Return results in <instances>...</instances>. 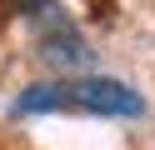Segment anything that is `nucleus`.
<instances>
[{
  "mask_svg": "<svg viewBox=\"0 0 155 150\" xmlns=\"http://www.w3.org/2000/svg\"><path fill=\"white\" fill-rule=\"evenodd\" d=\"M20 115H45V110H85V115H140L145 100L125 80L110 75H75V80H45L30 85L15 100Z\"/></svg>",
  "mask_w": 155,
  "mask_h": 150,
  "instance_id": "obj_1",
  "label": "nucleus"
},
{
  "mask_svg": "<svg viewBox=\"0 0 155 150\" xmlns=\"http://www.w3.org/2000/svg\"><path fill=\"white\" fill-rule=\"evenodd\" d=\"M55 0H10V10H20L25 20H35V15H45V10H50Z\"/></svg>",
  "mask_w": 155,
  "mask_h": 150,
  "instance_id": "obj_3",
  "label": "nucleus"
},
{
  "mask_svg": "<svg viewBox=\"0 0 155 150\" xmlns=\"http://www.w3.org/2000/svg\"><path fill=\"white\" fill-rule=\"evenodd\" d=\"M35 30H40V55L60 70H85L90 65V50H85L80 30L60 15V5H50L45 15H35Z\"/></svg>",
  "mask_w": 155,
  "mask_h": 150,
  "instance_id": "obj_2",
  "label": "nucleus"
}]
</instances>
